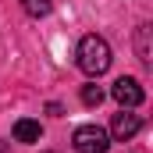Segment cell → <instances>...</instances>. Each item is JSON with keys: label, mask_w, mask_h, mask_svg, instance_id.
Wrapping results in <instances>:
<instances>
[{"label": "cell", "mask_w": 153, "mask_h": 153, "mask_svg": "<svg viewBox=\"0 0 153 153\" xmlns=\"http://www.w3.org/2000/svg\"><path fill=\"white\" fill-rule=\"evenodd\" d=\"M78 68L85 71L89 78H100L107 68H111V46H107V39L103 36H85L78 43Z\"/></svg>", "instance_id": "1"}, {"label": "cell", "mask_w": 153, "mask_h": 153, "mask_svg": "<svg viewBox=\"0 0 153 153\" xmlns=\"http://www.w3.org/2000/svg\"><path fill=\"white\" fill-rule=\"evenodd\" d=\"M71 143H75V153H107L111 150V135L100 125H78Z\"/></svg>", "instance_id": "2"}, {"label": "cell", "mask_w": 153, "mask_h": 153, "mask_svg": "<svg viewBox=\"0 0 153 153\" xmlns=\"http://www.w3.org/2000/svg\"><path fill=\"white\" fill-rule=\"evenodd\" d=\"M111 96H114L125 111H132V107H139V103H143V96H146V93H143V85H139L135 78H117L114 85H111Z\"/></svg>", "instance_id": "3"}, {"label": "cell", "mask_w": 153, "mask_h": 153, "mask_svg": "<svg viewBox=\"0 0 153 153\" xmlns=\"http://www.w3.org/2000/svg\"><path fill=\"white\" fill-rule=\"evenodd\" d=\"M139 128H143V117L132 114V111H125V107H121V114H114V121H111V135H114L117 143H128Z\"/></svg>", "instance_id": "4"}, {"label": "cell", "mask_w": 153, "mask_h": 153, "mask_svg": "<svg viewBox=\"0 0 153 153\" xmlns=\"http://www.w3.org/2000/svg\"><path fill=\"white\" fill-rule=\"evenodd\" d=\"M14 139H18V143H39V139H43L39 121H29V117L14 121Z\"/></svg>", "instance_id": "5"}, {"label": "cell", "mask_w": 153, "mask_h": 153, "mask_svg": "<svg viewBox=\"0 0 153 153\" xmlns=\"http://www.w3.org/2000/svg\"><path fill=\"white\" fill-rule=\"evenodd\" d=\"M135 53H139L143 64H150V61H153V50H150V25H139V29H135Z\"/></svg>", "instance_id": "6"}, {"label": "cell", "mask_w": 153, "mask_h": 153, "mask_svg": "<svg viewBox=\"0 0 153 153\" xmlns=\"http://www.w3.org/2000/svg\"><path fill=\"white\" fill-rule=\"evenodd\" d=\"M22 11L29 18H46L53 11V0H22Z\"/></svg>", "instance_id": "7"}, {"label": "cell", "mask_w": 153, "mask_h": 153, "mask_svg": "<svg viewBox=\"0 0 153 153\" xmlns=\"http://www.w3.org/2000/svg\"><path fill=\"white\" fill-rule=\"evenodd\" d=\"M78 96H82V103H85V107H100V103H103V89H100V85H93V82H89V85H82V93H78Z\"/></svg>", "instance_id": "8"}, {"label": "cell", "mask_w": 153, "mask_h": 153, "mask_svg": "<svg viewBox=\"0 0 153 153\" xmlns=\"http://www.w3.org/2000/svg\"><path fill=\"white\" fill-rule=\"evenodd\" d=\"M0 153H7V146H4V143H0Z\"/></svg>", "instance_id": "9"}]
</instances>
